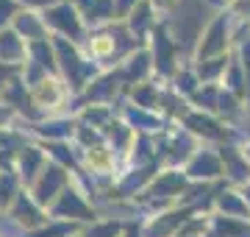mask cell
I'll use <instances>...</instances> for the list:
<instances>
[{
  "instance_id": "obj_14",
  "label": "cell",
  "mask_w": 250,
  "mask_h": 237,
  "mask_svg": "<svg viewBox=\"0 0 250 237\" xmlns=\"http://www.w3.org/2000/svg\"><path fill=\"white\" fill-rule=\"evenodd\" d=\"M181 190H184V176L181 173H164L159 182L153 184L150 198H170V195H175V192H181Z\"/></svg>"
},
{
  "instance_id": "obj_7",
  "label": "cell",
  "mask_w": 250,
  "mask_h": 237,
  "mask_svg": "<svg viewBox=\"0 0 250 237\" xmlns=\"http://www.w3.org/2000/svg\"><path fill=\"white\" fill-rule=\"evenodd\" d=\"M14 218L20 223H25V226H39L45 220L42 212H39V204L31 195H25V192H20L17 198H14Z\"/></svg>"
},
{
  "instance_id": "obj_46",
  "label": "cell",
  "mask_w": 250,
  "mask_h": 237,
  "mask_svg": "<svg viewBox=\"0 0 250 237\" xmlns=\"http://www.w3.org/2000/svg\"><path fill=\"white\" fill-rule=\"evenodd\" d=\"M9 118V109H3V106H0V126H3V120Z\"/></svg>"
},
{
  "instance_id": "obj_8",
  "label": "cell",
  "mask_w": 250,
  "mask_h": 237,
  "mask_svg": "<svg viewBox=\"0 0 250 237\" xmlns=\"http://www.w3.org/2000/svg\"><path fill=\"white\" fill-rule=\"evenodd\" d=\"M217 207L225 212V218H250V204L242 195H236V192H220V198H217Z\"/></svg>"
},
{
  "instance_id": "obj_19",
  "label": "cell",
  "mask_w": 250,
  "mask_h": 237,
  "mask_svg": "<svg viewBox=\"0 0 250 237\" xmlns=\"http://www.w3.org/2000/svg\"><path fill=\"white\" fill-rule=\"evenodd\" d=\"M147 62H150V56L145 53V50H142V53H136L134 59L128 62L123 78H125V81H139V78L145 75V70H147Z\"/></svg>"
},
{
  "instance_id": "obj_17",
  "label": "cell",
  "mask_w": 250,
  "mask_h": 237,
  "mask_svg": "<svg viewBox=\"0 0 250 237\" xmlns=\"http://www.w3.org/2000/svg\"><path fill=\"white\" fill-rule=\"evenodd\" d=\"M150 28V6L147 3H139L134 11H131V31L136 37H145V31Z\"/></svg>"
},
{
  "instance_id": "obj_26",
  "label": "cell",
  "mask_w": 250,
  "mask_h": 237,
  "mask_svg": "<svg viewBox=\"0 0 250 237\" xmlns=\"http://www.w3.org/2000/svg\"><path fill=\"white\" fill-rule=\"evenodd\" d=\"M70 131H72V123H67V120H53V123H45L39 128L42 137H67Z\"/></svg>"
},
{
  "instance_id": "obj_22",
  "label": "cell",
  "mask_w": 250,
  "mask_h": 237,
  "mask_svg": "<svg viewBox=\"0 0 250 237\" xmlns=\"http://www.w3.org/2000/svg\"><path fill=\"white\" fill-rule=\"evenodd\" d=\"M114 90H117V78L114 75H106V78H100L98 84H92L89 87V100H103V98H108Z\"/></svg>"
},
{
  "instance_id": "obj_27",
  "label": "cell",
  "mask_w": 250,
  "mask_h": 237,
  "mask_svg": "<svg viewBox=\"0 0 250 237\" xmlns=\"http://www.w3.org/2000/svg\"><path fill=\"white\" fill-rule=\"evenodd\" d=\"M225 64H228V59H223V56H217V59H206V62H200V78H214L220 70H225Z\"/></svg>"
},
{
  "instance_id": "obj_42",
  "label": "cell",
  "mask_w": 250,
  "mask_h": 237,
  "mask_svg": "<svg viewBox=\"0 0 250 237\" xmlns=\"http://www.w3.org/2000/svg\"><path fill=\"white\" fill-rule=\"evenodd\" d=\"M142 0H117V6H120V11H128V9H136Z\"/></svg>"
},
{
  "instance_id": "obj_3",
  "label": "cell",
  "mask_w": 250,
  "mask_h": 237,
  "mask_svg": "<svg viewBox=\"0 0 250 237\" xmlns=\"http://www.w3.org/2000/svg\"><path fill=\"white\" fill-rule=\"evenodd\" d=\"M45 23H50L53 28H59L64 37H72V39H81V20L75 14L70 3H62V6H53V9L45 14Z\"/></svg>"
},
{
  "instance_id": "obj_32",
  "label": "cell",
  "mask_w": 250,
  "mask_h": 237,
  "mask_svg": "<svg viewBox=\"0 0 250 237\" xmlns=\"http://www.w3.org/2000/svg\"><path fill=\"white\" fill-rule=\"evenodd\" d=\"M147 176H150L147 170H134V176H131V179H128V182H125L123 187H120V190H123V192H131L134 187H139V184H142L145 179H147Z\"/></svg>"
},
{
  "instance_id": "obj_38",
  "label": "cell",
  "mask_w": 250,
  "mask_h": 237,
  "mask_svg": "<svg viewBox=\"0 0 250 237\" xmlns=\"http://www.w3.org/2000/svg\"><path fill=\"white\" fill-rule=\"evenodd\" d=\"M86 120L95 123V126H100V123L106 120V112H103V109H89V112H86Z\"/></svg>"
},
{
  "instance_id": "obj_31",
  "label": "cell",
  "mask_w": 250,
  "mask_h": 237,
  "mask_svg": "<svg viewBox=\"0 0 250 237\" xmlns=\"http://www.w3.org/2000/svg\"><path fill=\"white\" fill-rule=\"evenodd\" d=\"M120 235V226L117 223H100L89 232V237H117Z\"/></svg>"
},
{
  "instance_id": "obj_4",
  "label": "cell",
  "mask_w": 250,
  "mask_h": 237,
  "mask_svg": "<svg viewBox=\"0 0 250 237\" xmlns=\"http://www.w3.org/2000/svg\"><path fill=\"white\" fill-rule=\"evenodd\" d=\"M178 14V39L187 37V42H192V37L203 25V3L200 0H181Z\"/></svg>"
},
{
  "instance_id": "obj_45",
  "label": "cell",
  "mask_w": 250,
  "mask_h": 237,
  "mask_svg": "<svg viewBox=\"0 0 250 237\" xmlns=\"http://www.w3.org/2000/svg\"><path fill=\"white\" fill-rule=\"evenodd\" d=\"M22 3H31V6H47V3H56V0H22Z\"/></svg>"
},
{
  "instance_id": "obj_9",
  "label": "cell",
  "mask_w": 250,
  "mask_h": 237,
  "mask_svg": "<svg viewBox=\"0 0 250 237\" xmlns=\"http://www.w3.org/2000/svg\"><path fill=\"white\" fill-rule=\"evenodd\" d=\"M217 173H220V159L211 151H203L189 162V176L195 179H214Z\"/></svg>"
},
{
  "instance_id": "obj_6",
  "label": "cell",
  "mask_w": 250,
  "mask_h": 237,
  "mask_svg": "<svg viewBox=\"0 0 250 237\" xmlns=\"http://www.w3.org/2000/svg\"><path fill=\"white\" fill-rule=\"evenodd\" d=\"M220 50H225V17H217L211 25H208V34H206V42H200V62L208 59V56H217Z\"/></svg>"
},
{
  "instance_id": "obj_13",
  "label": "cell",
  "mask_w": 250,
  "mask_h": 237,
  "mask_svg": "<svg viewBox=\"0 0 250 237\" xmlns=\"http://www.w3.org/2000/svg\"><path fill=\"white\" fill-rule=\"evenodd\" d=\"M223 159H225V173L231 176L233 182H248V176H250L248 159H242L233 148H223Z\"/></svg>"
},
{
  "instance_id": "obj_28",
  "label": "cell",
  "mask_w": 250,
  "mask_h": 237,
  "mask_svg": "<svg viewBox=\"0 0 250 237\" xmlns=\"http://www.w3.org/2000/svg\"><path fill=\"white\" fill-rule=\"evenodd\" d=\"M189 151H192V142H189V137H178L175 142H172V154H170V159H172V162H178V159H187Z\"/></svg>"
},
{
  "instance_id": "obj_24",
  "label": "cell",
  "mask_w": 250,
  "mask_h": 237,
  "mask_svg": "<svg viewBox=\"0 0 250 237\" xmlns=\"http://www.w3.org/2000/svg\"><path fill=\"white\" fill-rule=\"evenodd\" d=\"M86 14H89V23H100V20L114 17V0H98Z\"/></svg>"
},
{
  "instance_id": "obj_40",
  "label": "cell",
  "mask_w": 250,
  "mask_h": 237,
  "mask_svg": "<svg viewBox=\"0 0 250 237\" xmlns=\"http://www.w3.org/2000/svg\"><path fill=\"white\" fill-rule=\"evenodd\" d=\"M53 156H56V159H62L64 165H72V156L67 154V148H64V145H53Z\"/></svg>"
},
{
  "instance_id": "obj_30",
  "label": "cell",
  "mask_w": 250,
  "mask_h": 237,
  "mask_svg": "<svg viewBox=\"0 0 250 237\" xmlns=\"http://www.w3.org/2000/svg\"><path fill=\"white\" fill-rule=\"evenodd\" d=\"M128 118L134 120L136 126H142V128H156V126H159V120L150 118V115H145L142 109H131V112H128Z\"/></svg>"
},
{
  "instance_id": "obj_47",
  "label": "cell",
  "mask_w": 250,
  "mask_h": 237,
  "mask_svg": "<svg viewBox=\"0 0 250 237\" xmlns=\"http://www.w3.org/2000/svg\"><path fill=\"white\" fill-rule=\"evenodd\" d=\"M245 201L250 204V184H248V190H245Z\"/></svg>"
},
{
  "instance_id": "obj_33",
  "label": "cell",
  "mask_w": 250,
  "mask_h": 237,
  "mask_svg": "<svg viewBox=\"0 0 250 237\" xmlns=\"http://www.w3.org/2000/svg\"><path fill=\"white\" fill-rule=\"evenodd\" d=\"M217 103H220V109H223V112H228V115H233V112H236V100H233V95H231V92H223Z\"/></svg>"
},
{
  "instance_id": "obj_36",
  "label": "cell",
  "mask_w": 250,
  "mask_h": 237,
  "mask_svg": "<svg viewBox=\"0 0 250 237\" xmlns=\"http://www.w3.org/2000/svg\"><path fill=\"white\" fill-rule=\"evenodd\" d=\"M114 128L117 131H111V140L117 142V148H123L125 142H128V128L125 126H114Z\"/></svg>"
},
{
  "instance_id": "obj_37",
  "label": "cell",
  "mask_w": 250,
  "mask_h": 237,
  "mask_svg": "<svg viewBox=\"0 0 250 237\" xmlns=\"http://www.w3.org/2000/svg\"><path fill=\"white\" fill-rule=\"evenodd\" d=\"M178 90L192 92V90H195V78H192L189 73H181V75H178Z\"/></svg>"
},
{
  "instance_id": "obj_16",
  "label": "cell",
  "mask_w": 250,
  "mask_h": 237,
  "mask_svg": "<svg viewBox=\"0 0 250 237\" xmlns=\"http://www.w3.org/2000/svg\"><path fill=\"white\" fill-rule=\"evenodd\" d=\"M187 126L195 131V134H203V137H220L223 131L217 126L211 118H206V115H189L187 118Z\"/></svg>"
},
{
  "instance_id": "obj_39",
  "label": "cell",
  "mask_w": 250,
  "mask_h": 237,
  "mask_svg": "<svg viewBox=\"0 0 250 237\" xmlns=\"http://www.w3.org/2000/svg\"><path fill=\"white\" fill-rule=\"evenodd\" d=\"M70 229L72 226H56V229H50V232H42V235H36V237H62V235H70Z\"/></svg>"
},
{
  "instance_id": "obj_1",
  "label": "cell",
  "mask_w": 250,
  "mask_h": 237,
  "mask_svg": "<svg viewBox=\"0 0 250 237\" xmlns=\"http://www.w3.org/2000/svg\"><path fill=\"white\" fill-rule=\"evenodd\" d=\"M64 184H67V176H64L62 167L59 165H47L34 184V201L36 204H50L53 198H59Z\"/></svg>"
},
{
  "instance_id": "obj_23",
  "label": "cell",
  "mask_w": 250,
  "mask_h": 237,
  "mask_svg": "<svg viewBox=\"0 0 250 237\" xmlns=\"http://www.w3.org/2000/svg\"><path fill=\"white\" fill-rule=\"evenodd\" d=\"M3 98L9 100V103H14L17 109H22V112H25V106H28L25 84H22V81H11V87H9L6 92H3Z\"/></svg>"
},
{
  "instance_id": "obj_2",
  "label": "cell",
  "mask_w": 250,
  "mask_h": 237,
  "mask_svg": "<svg viewBox=\"0 0 250 237\" xmlns=\"http://www.w3.org/2000/svg\"><path fill=\"white\" fill-rule=\"evenodd\" d=\"M53 47H56V56H59V62H62V70H64V75L72 81V87H81V81H83V75L89 73V67L78 59V53L70 47V42L67 39H56L53 42Z\"/></svg>"
},
{
  "instance_id": "obj_44",
  "label": "cell",
  "mask_w": 250,
  "mask_h": 237,
  "mask_svg": "<svg viewBox=\"0 0 250 237\" xmlns=\"http://www.w3.org/2000/svg\"><path fill=\"white\" fill-rule=\"evenodd\" d=\"M9 75H11V67H9V64H0V84L9 81Z\"/></svg>"
},
{
  "instance_id": "obj_25",
  "label": "cell",
  "mask_w": 250,
  "mask_h": 237,
  "mask_svg": "<svg viewBox=\"0 0 250 237\" xmlns=\"http://www.w3.org/2000/svg\"><path fill=\"white\" fill-rule=\"evenodd\" d=\"M17 179L11 173H3L0 176V204H9L11 198H17Z\"/></svg>"
},
{
  "instance_id": "obj_35",
  "label": "cell",
  "mask_w": 250,
  "mask_h": 237,
  "mask_svg": "<svg viewBox=\"0 0 250 237\" xmlns=\"http://www.w3.org/2000/svg\"><path fill=\"white\" fill-rule=\"evenodd\" d=\"M14 14V0H0V25Z\"/></svg>"
},
{
  "instance_id": "obj_29",
  "label": "cell",
  "mask_w": 250,
  "mask_h": 237,
  "mask_svg": "<svg viewBox=\"0 0 250 237\" xmlns=\"http://www.w3.org/2000/svg\"><path fill=\"white\" fill-rule=\"evenodd\" d=\"M134 98L139 100V106H142V109H150V106H156V90H153V87H142V90H136Z\"/></svg>"
},
{
  "instance_id": "obj_48",
  "label": "cell",
  "mask_w": 250,
  "mask_h": 237,
  "mask_svg": "<svg viewBox=\"0 0 250 237\" xmlns=\"http://www.w3.org/2000/svg\"><path fill=\"white\" fill-rule=\"evenodd\" d=\"M128 237H139V235H136V232H131V235H128Z\"/></svg>"
},
{
  "instance_id": "obj_15",
  "label": "cell",
  "mask_w": 250,
  "mask_h": 237,
  "mask_svg": "<svg viewBox=\"0 0 250 237\" xmlns=\"http://www.w3.org/2000/svg\"><path fill=\"white\" fill-rule=\"evenodd\" d=\"M14 28H17V34H25V37L34 39V42H39V39H42V23H39V17H36V14H17Z\"/></svg>"
},
{
  "instance_id": "obj_18",
  "label": "cell",
  "mask_w": 250,
  "mask_h": 237,
  "mask_svg": "<svg viewBox=\"0 0 250 237\" xmlns=\"http://www.w3.org/2000/svg\"><path fill=\"white\" fill-rule=\"evenodd\" d=\"M31 53H34L36 64L39 67H45V70H56V56H53V47L47 45L45 39H39L31 45Z\"/></svg>"
},
{
  "instance_id": "obj_49",
  "label": "cell",
  "mask_w": 250,
  "mask_h": 237,
  "mask_svg": "<svg viewBox=\"0 0 250 237\" xmlns=\"http://www.w3.org/2000/svg\"><path fill=\"white\" fill-rule=\"evenodd\" d=\"M156 3H167V0H156Z\"/></svg>"
},
{
  "instance_id": "obj_34",
  "label": "cell",
  "mask_w": 250,
  "mask_h": 237,
  "mask_svg": "<svg viewBox=\"0 0 250 237\" xmlns=\"http://www.w3.org/2000/svg\"><path fill=\"white\" fill-rule=\"evenodd\" d=\"M228 87H231L233 92H242V73H239V67H231V70H228Z\"/></svg>"
},
{
  "instance_id": "obj_11",
  "label": "cell",
  "mask_w": 250,
  "mask_h": 237,
  "mask_svg": "<svg viewBox=\"0 0 250 237\" xmlns=\"http://www.w3.org/2000/svg\"><path fill=\"white\" fill-rule=\"evenodd\" d=\"M0 59H3V64L22 59V39L17 31H0Z\"/></svg>"
},
{
  "instance_id": "obj_12",
  "label": "cell",
  "mask_w": 250,
  "mask_h": 237,
  "mask_svg": "<svg viewBox=\"0 0 250 237\" xmlns=\"http://www.w3.org/2000/svg\"><path fill=\"white\" fill-rule=\"evenodd\" d=\"M172 42L170 37L164 34V31H159L156 34V70H159L161 75H170L172 73Z\"/></svg>"
},
{
  "instance_id": "obj_20",
  "label": "cell",
  "mask_w": 250,
  "mask_h": 237,
  "mask_svg": "<svg viewBox=\"0 0 250 237\" xmlns=\"http://www.w3.org/2000/svg\"><path fill=\"white\" fill-rule=\"evenodd\" d=\"M181 215H164L161 220H156V223H150V229H147V235L145 237H167L172 232V229L181 223Z\"/></svg>"
},
{
  "instance_id": "obj_41",
  "label": "cell",
  "mask_w": 250,
  "mask_h": 237,
  "mask_svg": "<svg viewBox=\"0 0 250 237\" xmlns=\"http://www.w3.org/2000/svg\"><path fill=\"white\" fill-rule=\"evenodd\" d=\"M81 140H83V142L89 145V142H98V134H95V131L89 134V128H86V126H81Z\"/></svg>"
},
{
  "instance_id": "obj_21",
  "label": "cell",
  "mask_w": 250,
  "mask_h": 237,
  "mask_svg": "<svg viewBox=\"0 0 250 237\" xmlns=\"http://www.w3.org/2000/svg\"><path fill=\"white\" fill-rule=\"evenodd\" d=\"M214 232L220 237H250V229L245 223H231V220H223V218L214 220Z\"/></svg>"
},
{
  "instance_id": "obj_43",
  "label": "cell",
  "mask_w": 250,
  "mask_h": 237,
  "mask_svg": "<svg viewBox=\"0 0 250 237\" xmlns=\"http://www.w3.org/2000/svg\"><path fill=\"white\" fill-rule=\"evenodd\" d=\"M242 59H245V67L250 70V42H245V45H242Z\"/></svg>"
},
{
  "instance_id": "obj_5",
  "label": "cell",
  "mask_w": 250,
  "mask_h": 237,
  "mask_svg": "<svg viewBox=\"0 0 250 237\" xmlns=\"http://www.w3.org/2000/svg\"><path fill=\"white\" fill-rule=\"evenodd\" d=\"M53 215L56 218H86L89 215V207L83 204V198H81L78 192L64 190L53 204Z\"/></svg>"
},
{
  "instance_id": "obj_10",
  "label": "cell",
  "mask_w": 250,
  "mask_h": 237,
  "mask_svg": "<svg viewBox=\"0 0 250 237\" xmlns=\"http://www.w3.org/2000/svg\"><path fill=\"white\" fill-rule=\"evenodd\" d=\"M42 170H45L42 167V151L39 148H22L20 151V176L25 182H34Z\"/></svg>"
},
{
  "instance_id": "obj_50",
  "label": "cell",
  "mask_w": 250,
  "mask_h": 237,
  "mask_svg": "<svg viewBox=\"0 0 250 237\" xmlns=\"http://www.w3.org/2000/svg\"><path fill=\"white\" fill-rule=\"evenodd\" d=\"M248 156H250V151H248Z\"/></svg>"
}]
</instances>
